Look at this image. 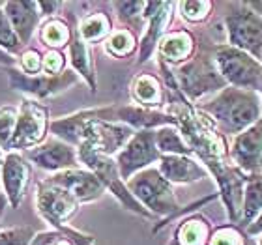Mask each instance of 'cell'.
Here are the masks:
<instances>
[{
  "label": "cell",
  "mask_w": 262,
  "mask_h": 245,
  "mask_svg": "<svg viewBox=\"0 0 262 245\" xmlns=\"http://www.w3.org/2000/svg\"><path fill=\"white\" fill-rule=\"evenodd\" d=\"M195 107L210 116L225 137L240 135L262 118L260 94L236 86H227Z\"/></svg>",
  "instance_id": "cell-1"
},
{
  "label": "cell",
  "mask_w": 262,
  "mask_h": 245,
  "mask_svg": "<svg viewBox=\"0 0 262 245\" xmlns=\"http://www.w3.org/2000/svg\"><path fill=\"white\" fill-rule=\"evenodd\" d=\"M172 71H174L176 82H178L182 94L193 105L206 101L229 86L225 77L219 73L215 60L210 53V47H204V45H199L191 60L176 65L172 68Z\"/></svg>",
  "instance_id": "cell-2"
},
{
  "label": "cell",
  "mask_w": 262,
  "mask_h": 245,
  "mask_svg": "<svg viewBox=\"0 0 262 245\" xmlns=\"http://www.w3.org/2000/svg\"><path fill=\"white\" fill-rule=\"evenodd\" d=\"M126 185L131 191V195L135 196L154 217H165L163 223L154 229V234L159 232L161 227H165L170 219H174L182 212L174 185L165 180L158 167H150V169L137 172L133 178L126 182Z\"/></svg>",
  "instance_id": "cell-3"
},
{
  "label": "cell",
  "mask_w": 262,
  "mask_h": 245,
  "mask_svg": "<svg viewBox=\"0 0 262 245\" xmlns=\"http://www.w3.org/2000/svg\"><path fill=\"white\" fill-rule=\"evenodd\" d=\"M225 15L227 43L262 62V2H230Z\"/></svg>",
  "instance_id": "cell-4"
},
{
  "label": "cell",
  "mask_w": 262,
  "mask_h": 245,
  "mask_svg": "<svg viewBox=\"0 0 262 245\" xmlns=\"http://www.w3.org/2000/svg\"><path fill=\"white\" fill-rule=\"evenodd\" d=\"M219 73L225 77L229 86L260 92L262 88V62L242 49L229 43H213L210 47Z\"/></svg>",
  "instance_id": "cell-5"
},
{
  "label": "cell",
  "mask_w": 262,
  "mask_h": 245,
  "mask_svg": "<svg viewBox=\"0 0 262 245\" xmlns=\"http://www.w3.org/2000/svg\"><path fill=\"white\" fill-rule=\"evenodd\" d=\"M77 152H79V161H81L82 167L98 176L99 182L105 185V189L109 191L111 195L115 196L126 210L141 215V217L154 219L152 213L148 212L146 208L142 206L141 202L131 195V191L127 189L126 182L122 180L115 158H107V155L94 152L92 148H88L86 144H81V146L77 148Z\"/></svg>",
  "instance_id": "cell-6"
},
{
  "label": "cell",
  "mask_w": 262,
  "mask_h": 245,
  "mask_svg": "<svg viewBox=\"0 0 262 245\" xmlns=\"http://www.w3.org/2000/svg\"><path fill=\"white\" fill-rule=\"evenodd\" d=\"M49 110L47 107L32 98H25L19 107V118H17L15 133L11 137L8 152H19V150H32L45 142L47 131H49Z\"/></svg>",
  "instance_id": "cell-7"
},
{
  "label": "cell",
  "mask_w": 262,
  "mask_h": 245,
  "mask_svg": "<svg viewBox=\"0 0 262 245\" xmlns=\"http://www.w3.org/2000/svg\"><path fill=\"white\" fill-rule=\"evenodd\" d=\"M81 208V202L70 191L53 184L49 178L36 185V210L39 217L47 221L53 230H62Z\"/></svg>",
  "instance_id": "cell-8"
},
{
  "label": "cell",
  "mask_w": 262,
  "mask_h": 245,
  "mask_svg": "<svg viewBox=\"0 0 262 245\" xmlns=\"http://www.w3.org/2000/svg\"><path fill=\"white\" fill-rule=\"evenodd\" d=\"M115 159L124 182L133 178L141 170L150 169L154 163H159L161 153L156 144V131H137Z\"/></svg>",
  "instance_id": "cell-9"
},
{
  "label": "cell",
  "mask_w": 262,
  "mask_h": 245,
  "mask_svg": "<svg viewBox=\"0 0 262 245\" xmlns=\"http://www.w3.org/2000/svg\"><path fill=\"white\" fill-rule=\"evenodd\" d=\"M8 77H10V88L11 90H17L21 94H27L36 101H43V99H49L56 94L64 92L70 86L79 82V73L73 70H66L60 75H45V73H39V75H27L23 73L21 70H10L8 71Z\"/></svg>",
  "instance_id": "cell-10"
},
{
  "label": "cell",
  "mask_w": 262,
  "mask_h": 245,
  "mask_svg": "<svg viewBox=\"0 0 262 245\" xmlns=\"http://www.w3.org/2000/svg\"><path fill=\"white\" fill-rule=\"evenodd\" d=\"M116 109H118L116 105H109V107H94V109L79 110V113H73L70 116L53 120L49 125V131L55 139H60L71 146L79 148L84 141L88 125L96 120L116 122Z\"/></svg>",
  "instance_id": "cell-11"
},
{
  "label": "cell",
  "mask_w": 262,
  "mask_h": 245,
  "mask_svg": "<svg viewBox=\"0 0 262 245\" xmlns=\"http://www.w3.org/2000/svg\"><path fill=\"white\" fill-rule=\"evenodd\" d=\"M176 10V2H146L144 21L146 28L142 38L139 39V58L137 64H144L158 51V45L165 34L169 32L172 11Z\"/></svg>",
  "instance_id": "cell-12"
},
{
  "label": "cell",
  "mask_w": 262,
  "mask_h": 245,
  "mask_svg": "<svg viewBox=\"0 0 262 245\" xmlns=\"http://www.w3.org/2000/svg\"><path fill=\"white\" fill-rule=\"evenodd\" d=\"M135 133V129H131L129 125L122 124V122L96 120L88 125L82 144H86L88 148H92L94 152L101 153V155L116 158L118 152L131 141V137Z\"/></svg>",
  "instance_id": "cell-13"
},
{
  "label": "cell",
  "mask_w": 262,
  "mask_h": 245,
  "mask_svg": "<svg viewBox=\"0 0 262 245\" xmlns=\"http://www.w3.org/2000/svg\"><path fill=\"white\" fill-rule=\"evenodd\" d=\"M25 158L28 161H32L36 167L49 170L53 174L70 169H79V165H81L77 148L60 141V139H55V137L45 141L43 144L25 152Z\"/></svg>",
  "instance_id": "cell-14"
},
{
  "label": "cell",
  "mask_w": 262,
  "mask_h": 245,
  "mask_svg": "<svg viewBox=\"0 0 262 245\" xmlns=\"http://www.w3.org/2000/svg\"><path fill=\"white\" fill-rule=\"evenodd\" d=\"M32 167L25 158V153L8 152L0 159V176H2V187L4 195L11 208L21 206L23 198L27 195L28 184H30Z\"/></svg>",
  "instance_id": "cell-15"
},
{
  "label": "cell",
  "mask_w": 262,
  "mask_h": 245,
  "mask_svg": "<svg viewBox=\"0 0 262 245\" xmlns=\"http://www.w3.org/2000/svg\"><path fill=\"white\" fill-rule=\"evenodd\" d=\"M229 152L230 161L244 174L262 172V118L244 133L232 137Z\"/></svg>",
  "instance_id": "cell-16"
},
{
  "label": "cell",
  "mask_w": 262,
  "mask_h": 245,
  "mask_svg": "<svg viewBox=\"0 0 262 245\" xmlns=\"http://www.w3.org/2000/svg\"><path fill=\"white\" fill-rule=\"evenodd\" d=\"M49 180L53 184L60 185L64 189H68L71 195L75 196L81 204H86V202H94L101 198L105 195V185L99 182V178L94 172L86 169H70L64 170V172H56V174H51Z\"/></svg>",
  "instance_id": "cell-17"
},
{
  "label": "cell",
  "mask_w": 262,
  "mask_h": 245,
  "mask_svg": "<svg viewBox=\"0 0 262 245\" xmlns=\"http://www.w3.org/2000/svg\"><path fill=\"white\" fill-rule=\"evenodd\" d=\"M196 49H199V45H196L193 32H189L187 28H174L161 38L158 45V56L159 60H163L170 68H176V65L191 60Z\"/></svg>",
  "instance_id": "cell-18"
},
{
  "label": "cell",
  "mask_w": 262,
  "mask_h": 245,
  "mask_svg": "<svg viewBox=\"0 0 262 245\" xmlns=\"http://www.w3.org/2000/svg\"><path fill=\"white\" fill-rule=\"evenodd\" d=\"M158 170L172 185L195 184L210 174L206 167L193 159L191 155H161Z\"/></svg>",
  "instance_id": "cell-19"
},
{
  "label": "cell",
  "mask_w": 262,
  "mask_h": 245,
  "mask_svg": "<svg viewBox=\"0 0 262 245\" xmlns=\"http://www.w3.org/2000/svg\"><path fill=\"white\" fill-rule=\"evenodd\" d=\"M116 122L129 125L135 131H148V129H159V127H167V125H176L178 120L174 116L165 113V110L156 109H144L139 105H124L116 109Z\"/></svg>",
  "instance_id": "cell-20"
},
{
  "label": "cell",
  "mask_w": 262,
  "mask_h": 245,
  "mask_svg": "<svg viewBox=\"0 0 262 245\" xmlns=\"http://www.w3.org/2000/svg\"><path fill=\"white\" fill-rule=\"evenodd\" d=\"M6 15L10 19L11 27L19 36L23 45H27L32 38L34 30L38 28L41 13H39L38 2H28V0H8L2 4Z\"/></svg>",
  "instance_id": "cell-21"
},
{
  "label": "cell",
  "mask_w": 262,
  "mask_h": 245,
  "mask_svg": "<svg viewBox=\"0 0 262 245\" xmlns=\"http://www.w3.org/2000/svg\"><path fill=\"white\" fill-rule=\"evenodd\" d=\"M131 99L144 109L163 110L167 103V88L161 79L152 73H139L131 81Z\"/></svg>",
  "instance_id": "cell-22"
},
{
  "label": "cell",
  "mask_w": 262,
  "mask_h": 245,
  "mask_svg": "<svg viewBox=\"0 0 262 245\" xmlns=\"http://www.w3.org/2000/svg\"><path fill=\"white\" fill-rule=\"evenodd\" d=\"M68 53H70L71 70L79 73V77L88 84L90 92H96L98 81H96V65H94L92 51H90V45L79 36L77 28H73L71 41L68 45Z\"/></svg>",
  "instance_id": "cell-23"
},
{
  "label": "cell",
  "mask_w": 262,
  "mask_h": 245,
  "mask_svg": "<svg viewBox=\"0 0 262 245\" xmlns=\"http://www.w3.org/2000/svg\"><path fill=\"white\" fill-rule=\"evenodd\" d=\"M212 234L210 219L202 213H191L176 227L170 245H208Z\"/></svg>",
  "instance_id": "cell-24"
},
{
  "label": "cell",
  "mask_w": 262,
  "mask_h": 245,
  "mask_svg": "<svg viewBox=\"0 0 262 245\" xmlns=\"http://www.w3.org/2000/svg\"><path fill=\"white\" fill-rule=\"evenodd\" d=\"M262 213V172L249 174L246 178L244 187V208H242V219L238 229L246 230L251 227L253 221Z\"/></svg>",
  "instance_id": "cell-25"
},
{
  "label": "cell",
  "mask_w": 262,
  "mask_h": 245,
  "mask_svg": "<svg viewBox=\"0 0 262 245\" xmlns=\"http://www.w3.org/2000/svg\"><path fill=\"white\" fill-rule=\"evenodd\" d=\"M113 19L105 11H92L82 17L77 25V32L88 45L105 41L113 34Z\"/></svg>",
  "instance_id": "cell-26"
},
{
  "label": "cell",
  "mask_w": 262,
  "mask_h": 245,
  "mask_svg": "<svg viewBox=\"0 0 262 245\" xmlns=\"http://www.w3.org/2000/svg\"><path fill=\"white\" fill-rule=\"evenodd\" d=\"M71 34L73 28L60 17H51L39 27V39L45 47H49V51H62L68 47L71 41Z\"/></svg>",
  "instance_id": "cell-27"
},
{
  "label": "cell",
  "mask_w": 262,
  "mask_h": 245,
  "mask_svg": "<svg viewBox=\"0 0 262 245\" xmlns=\"http://www.w3.org/2000/svg\"><path fill=\"white\" fill-rule=\"evenodd\" d=\"M156 144L161 155H193V150L176 125L156 129Z\"/></svg>",
  "instance_id": "cell-28"
},
{
  "label": "cell",
  "mask_w": 262,
  "mask_h": 245,
  "mask_svg": "<svg viewBox=\"0 0 262 245\" xmlns=\"http://www.w3.org/2000/svg\"><path fill=\"white\" fill-rule=\"evenodd\" d=\"M105 53L113 58H127L139 49V41H137V34L129 28L122 27L115 28L113 34L103 41Z\"/></svg>",
  "instance_id": "cell-29"
},
{
  "label": "cell",
  "mask_w": 262,
  "mask_h": 245,
  "mask_svg": "<svg viewBox=\"0 0 262 245\" xmlns=\"http://www.w3.org/2000/svg\"><path fill=\"white\" fill-rule=\"evenodd\" d=\"M113 8L124 27L133 30L135 34L137 30H141V27L144 25L146 2H113Z\"/></svg>",
  "instance_id": "cell-30"
},
{
  "label": "cell",
  "mask_w": 262,
  "mask_h": 245,
  "mask_svg": "<svg viewBox=\"0 0 262 245\" xmlns=\"http://www.w3.org/2000/svg\"><path fill=\"white\" fill-rule=\"evenodd\" d=\"M176 8H178L184 21L202 23L212 15L213 2H210V0H189V2H176Z\"/></svg>",
  "instance_id": "cell-31"
},
{
  "label": "cell",
  "mask_w": 262,
  "mask_h": 245,
  "mask_svg": "<svg viewBox=\"0 0 262 245\" xmlns=\"http://www.w3.org/2000/svg\"><path fill=\"white\" fill-rule=\"evenodd\" d=\"M0 49L6 51L8 55H19L23 49L21 39H19V36H17L13 27H11V23L8 19V15H6L2 4H0Z\"/></svg>",
  "instance_id": "cell-32"
},
{
  "label": "cell",
  "mask_w": 262,
  "mask_h": 245,
  "mask_svg": "<svg viewBox=\"0 0 262 245\" xmlns=\"http://www.w3.org/2000/svg\"><path fill=\"white\" fill-rule=\"evenodd\" d=\"M19 109L13 105L0 107V150H8L11 142V137L15 133Z\"/></svg>",
  "instance_id": "cell-33"
},
{
  "label": "cell",
  "mask_w": 262,
  "mask_h": 245,
  "mask_svg": "<svg viewBox=\"0 0 262 245\" xmlns=\"http://www.w3.org/2000/svg\"><path fill=\"white\" fill-rule=\"evenodd\" d=\"M208 245H246V234L234 225H223L213 230Z\"/></svg>",
  "instance_id": "cell-34"
},
{
  "label": "cell",
  "mask_w": 262,
  "mask_h": 245,
  "mask_svg": "<svg viewBox=\"0 0 262 245\" xmlns=\"http://www.w3.org/2000/svg\"><path fill=\"white\" fill-rule=\"evenodd\" d=\"M36 232L30 227H11L0 229V245H30Z\"/></svg>",
  "instance_id": "cell-35"
},
{
  "label": "cell",
  "mask_w": 262,
  "mask_h": 245,
  "mask_svg": "<svg viewBox=\"0 0 262 245\" xmlns=\"http://www.w3.org/2000/svg\"><path fill=\"white\" fill-rule=\"evenodd\" d=\"M19 70L27 75H39L43 71V55L38 49H27L19 55Z\"/></svg>",
  "instance_id": "cell-36"
},
{
  "label": "cell",
  "mask_w": 262,
  "mask_h": 245,
  "mask_svg": "<svg viewBox=\"0 0 262 245\" xmlns=\"http://www.w3.org/2000/svg\"><path fill=\"white\" fill-rule=\"evenodd\" d=\"M66 71V55L62 51H47L43 55V73L45 75H60Z\"/></svg>",
  "instance_id": "cell-37"
},
{
  "label": "cell",
  "mask_w": 262,
  "mask_h": 245,
  "mask_svg": "<svg viewBox=\"0 0 262 245\" xmlns=\"http://www.w3.org/2000/svg\"><path fill=\"white\" fill-rule=\"evenodd\" d=\"M38 8L41 15H47L51 19V17H56L55 13L60 8H64V2H38Z\"/></svg>",
  "instance_id": "cell-38"
},
{
  "label": "cell",
  "mask_w": 262,
  "mask_h": 245,
  "mask_svg": "<svg viewBox=\"0 0 262 245\" xmlns=\"http://www.w3.org/2000/svg\"><path fill=\"white\" fill-rule=\"evenodd\" d=\"M244 234L251 236V238H255V236H260L262 234V213L258 215L255 221H253L251 227H247L246 230H244Z\"/></svg>",
  "instance_id": "cell-39"
},
{
  "label": "cell",
  "mask_w": 262,
  "mask_h": 245,
  "mask_svg": "<svg viewBox=\"0 0 262 245\" xmlns=\"http://www.w3.org/2000/svg\"><path fill=\"white\" fill-rule=\"evenodd\" d=\"M17 62H19L17 58H13V56L8 55L6 51L0 49V64H2V65H8V68H13V65H15Z\"/></svg>",
  "instance_id": "cell-40"
},
{
  "label": "cell",
  "mask_w": 262,
  "mask_h": 245,
  "mask_svg": "<svg viewBox=\"0 0 262 245\" xmlns=\"http://www.w3.org/2000/svg\"><path fill=\"white\" fill-rule=\"evenodd\" d=\"M6 204H10V202H8L6 195L2 193V195H0V221H2V215H4V208H6Z\"/></svg>",
  "instance_id": "cell-41"
},
{
  "label": "cell",
  "mask_w": 262,
  "mask_h": 245,
  "mask_svg": "<svg viewBox=\"0 0 262 245\" xmlns=\"http://www.w3.org/2000/svg\"><path fill=\"white\" fill-rule=\"evenodd\" d=\"M246 245H258V241H255V240L251 238V236H247V234H246Z\"/></svg>",
  "instance_id": "cell-42"
},
{
  "label": "cell",
  "mask_w": 262,
  "mask_h": 245,
  "mask_svg": "<svg viewBox=\"0 0 262 245\" xmlns=\"http://www.w3.org/2000/svg\"><path fill=\"white\" fill-rule=\"evenodd\" d=\"M258 245H262V234H260V241H258Z\"/></svg>",
  "instance_id": "cell-43"
},
{
  "label": "cell",
  "mask_w": 262,
  "mask_h": 245,
  "mask_svg": "<svg viewBox=\"0 0 262 245\" xmlns=\"http://www.w3.org/2000/svg\"><path fill=\"white\" fill-rule=\"evenodd\" d=\"M258 94H260V99H262V88H260V92H258Z\"/></svg>",
  "instance_id": "cell-44"
},
{
  "label": "cell",
  "mask_w": 262,
  "mask_h": 245,
  "mask_svg": "<svg viewBox=\"0 0 262 245\" xmlns=\"http://www.w3.org/2000/svg\"><path fill=\"white\" fill-rule=\"evenodd\" d=\"M0 159H2V152H0Z\"/></svg>",
  "instance_id": "cell-45"
}]
</instances>
